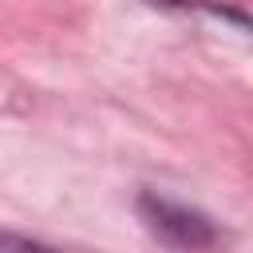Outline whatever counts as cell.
<instances>
[{"instance_id":"cell-1","label":"cell","mask_w":253,"mask_h":253,"mask_svg":"<svg viewBox=\"0 0 253 253\" xmlns=\"http://www.w3.org/2000/svg\"><path fill=\"white\" fill-rule=\"evenodd\" d=\"M138 213L146 221V229L166 241V245H178V249H202V245H213L217 241V229L206 213L190 210V206H178L170 198H158V194H142L138 198Z\"/></svg>"},{"instance_id":"cell-2","label":"cell","mask_w":253,"mask_h":253,"mask_svg":"<svg viewBox=\"0 0 253 253\" xmlns=\"http://www.w3.org/2000/svg\"><path fill=\"white\" fill-rule=\"evenodd\" d=\"M0 245H20V249H28V245H32V237H12V233H0Z\"/></svg>"}]
</instances>
